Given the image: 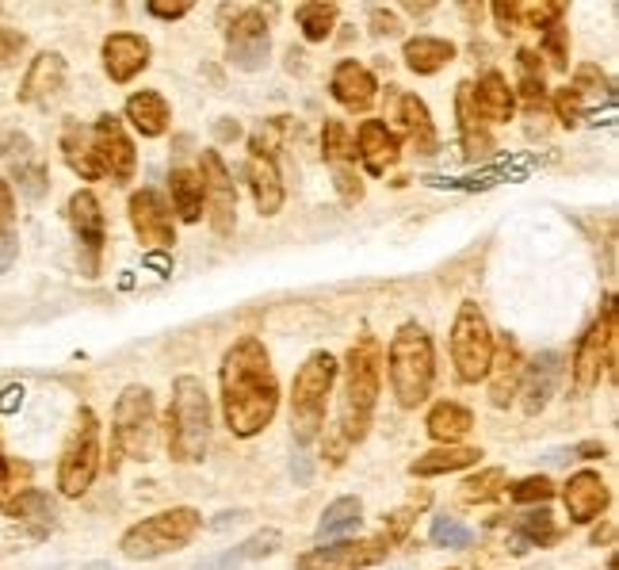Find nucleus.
I'll return each instance as SVG.
<instances>
[{
	"instance_id": "1",
	"label": "nucleus",
	"mask_w": 619,
	"mask_h": 570,
	"mask_svg": "<svg viewBox=\"0 0 619 570\" xmlns=\"http://www.w3.org/2000/svg\"><path fill=\"white\" fill-rule=\"evenodd\" d=\"M222 402H226V421L237 437H253L276 417V372H272L268 352L257 337H245L226 352V360H222Z\"/></svg>"
},
{
	"instance_id": "2",
	"label": "nucleus",
	"mask_w": 619,
	"mask_h": 570,
	"mask_svg": "<svg viewBox=\"0 0 619 570\" xmlns=\"http://www.w3.org/2000/svg\"><path fill=\"white\" fill-rule=\"evenodd\" d=\"M375 395H379V345L371 337H363L360 345L348 352V387H344L341 402V425H337L344 437V452H348V444L363 440L367 433Z\"/></svg>"
},
{
	"instance_id": "3",
	"label": "nucleus",
	"mask_w": 619,
	"mask_h": 570,
	"mask_svg": "<svg viewBox=\"0 0 619 570\" xmlns=\"http://www.w3.org/2000/svg\"><path fill=\"white\" fill-rule=\"evenodd\" d=\"M207 437H211V402L203 383L184 375L176 379V398L169 410V452L180 463L203 460L207 452Z\"/></svg>"
},
{
	"instance_id": "4",
	"label": "nucleus",
	"mask_w": 619,
	"mask_h": 570,
	"mask_svg": "<svg viewBox=\"0 0 619 570\" xmlns=\"http://www.w3.org/2000/svg\"><path fill=\"white\" fill-rule=\"evenodd\" d=\"M390 383L402 406L425 402L432 383V345L421 326H402L390 345Z\"/></svg>"
},
{
	"instance_id": "5",
	"label": "nucleus",
	"mask_w": 619,
	"mask_h": 570,
	"mask_svg": "<svg viewBox=\"0 0 619 570\" xmlns=\"http://www.w3.org/2000/svg\"><path fill=\"white\" fill-rule=\"evenodd\" d=\"M337 379V364L333 356H310L306 364L295 375V398H291V425H295V437L299 444H310L318 437L321 421H325V398H329V387Z\"/></svg>"
},
{
	"instance_id": "6",
	"label": "nucleus",
	"mask_w": 619,
	"mask_h": 570,
	"mask_svg": "<svg viewBox=\"0 0 619 570\" xmlns=\"http://www.w3.org/2000/svg\"><path fill=\"white\" fill-rule=\"evenodd\" d=\"M195 532H199V513L195 509H172V513H161V517H150V521L130 528L123 536V551L130 559H157V555L184 548Z\"/></svg>"
},
{
	"instance_id": "7",
	"label": "nucleus",
	"mask_w": 619,
	"mask_h": 570,
	"mask_svg": "<svg viewBox=\"0 0 619 570\" xmlns=\"http://www.w3.org/2000/svg\"><path fill=\"white\" fill-rule=\"evenodd\" d=\"M96 467H100V429H96V417L85 410L77 417V433L69 437V448L62 456L58 490L65 498H81L96 479Z\"/></svg>"
},
{
	"instance_id": "8",
	"label": "nucleus",
	"mask_w": 619,
	"mask_h": 570,
	"mask_svg": "<svg viewBox=\"0 0 619 570\" xmlns=\"http://www.w3.org/2000/svg\"><path fill=\"white\" fill-rule=\"evenodd\" d=\"M451 356H455V368L459 375L474 383L490 372L493 360V341H490V326L486 318L478 314L474 303H463L459 318H455V329H451Z\"/></svg>"
},
{
	"instance_id": "9",
	"label": "nucleus",
	"mask_w": 619,
	"mask_h": 570,
	"mask_svg": "<svg viewBox=\"0 0 619 570\" xmlns=\"http://www.w3.org/2000/svg\"><path fill=\"white\" fill-rule=\"evenodd\" d=\"M115 440L127 456H150L153 448V395L146 387H127L115 402Z\"/></svg>"
},
{
	"instance_id": "10",
	"label": "nucleus",
	"mask_w": 619,
	"mask_h": 570,
	"mask_svg": "<svg viewBox=\"0 0 619 570\" xmlns=\"http://www.w3.org/2000/svg\"><path fill=\"white\" fill-rule=\"evenodd\" d=\"M268 46H272V39H268V23H264V16L253 12V8L241 12L234 20V27H230V43H226V50H230V66L253 73V69H260L268 62Z\"/></svg>"
},
{
	"instance_id": "11",
	"label": "nucleus",
	"mask_w": 619,
	"mask_h": 570,
	"mask_svg": "<svg viewBox=\"0 0 619 570\" xmlns=\"http://www.w3.org/2000/svg\"><path fill=\"white\" fill-rule=\"evenodd\" d=\"M92 150H96V161H100V173H111L115 180H127L134 173V146L123 134L119 119L115 115H104L96 123V134H92Z\"/></svg>"
},
{
	"instance_id": "12",
	"label": "nucleus",
	"mask_w": 619,
	"mask_h": 570,
	"mask_svg": "<svg viewBox=\"0 0 619 570\" xmlns=\"http://www.w3.org/2000/svg\"><path fill=\"white\" fill-rule=\"evenodd\" d=\"M203 196L211 203V226L214 234H230L234 230V184H230V176H226V165H222V157L218 154H203Z\"/></svg>"
},
{
	"instance_id": "13",
	"label": "nucleus",
	"mask_w": 619,
	"mask_h": 570,
	"mask_svg": "<svg viewBox=\"0 0 619 570\" xmlns=\"http://www.w3.org/2000/svg\"><path fill=\"white\" fill-rule=\"evenodd\" d=\"M0 154L4 161L12 165V173L20 180L23 196L27 199H43L46 196V169L39 165V157H35V146H31V138L20 131L4 134V142H0Z\"/></svg>"
},
{
	"instance_id": "14",
	"label": "nucleus",
	"mask_w": 619,
	"mask_h": 570,
	"mask_svg": "<svg viewBox=\"0 0 619 570\" xmlns=\"http://www.w3.org/2000/svg\"><path fill=\"white\" fill-rule=\"evenodd\" d=\"M383 559V540H363V544H337V548L306 551L299 570H363Z\"/></svg>"
},
{
	"instance_id": "15",
	"label": "nucleus",
	"mask_w": 619,
	"mask_h": 570,
	"mask_svg": "<svg viewBox=\"0 0 619 570\" xmlns=\"http://www.w3.org/2000/svg\"><path fill=\"white\" fill-rule=\"evenodd\" d=\"M69 222H73V230H77V238L88 253L85 272H96V257H100V245H104V215H100V203L92 192H77L69 199Z\"/></svg>"
},
{
	"instance_id": "16",
	"label": "nucleus",
	"mask_w": 619,
	"mask_h": 570,
	"mask_svg": "<svg viewBox=\"0 0 619 570\" xmlns=\"http://www.w3.org/2000/svg\"><path fill=\"white\" fill-rule=\"evenodd\" d=\"M130 215H134V230L142 234V242L146 245H157V249L172 245L169 207L161 203L157 192H138V196L130 199Z\"/></svg>"
},
{
	"instance_id": "17",
	"label": "nucleus",
	"mask_w": 619,
	"mask_h": 570,
	"mask_svg": "<svg viewBox=\"0 0 619 570\" xmlns=\"http://www.w3.org/2000/svg\"><path fill=\"white\" fill-rule=\"evenodd\" d=\"M608 505V486L600 483L597 471H581L566 486V513L577 525H589L593 517H600V509Z\"/></svg>"
},
{
	"instance_id": "18",
	"label": "nucleus",
	"mask_w": 619,
	"mask_h": 570,
	"mask_svg": "<svg viewBox=\"0 0 619 570\" xmlns=\"http://www.w3.org/2000/svg\"><path fill=\"white\" fill-rule=\"evenodd\" d=\"M558 379H562V356L558 352H539L532 360V368H528V375H524V410L528 414L543 410L551 402Z\"/></svg>"
},
{
	"instance_id": "19",
	"label": "nucleus",
	"mask_w": 619,
	"mask_h": 570,
	"mask_svg": "<svg viewBox=\"0 0 619 570\" xmlns=\"http://www.w3.org/2000/svg\"><path fill=\"white\" fill-rule=\"evenodd\" d=\"M104 62L111 81H130L138 69H146L150 62V43L138 35H111L104 43Z\"/></svg>"
},
{
	"instance_id": "20",
	"label": "nucleus",
	"mask_w": 619,
	"mask_h": 570,
	"mask_svg": "<svg viewBox=\"0 0 619 570\" xmlns=\"http://www.w3.org/2000/svg\"><path fill=\"white\" fill-rule=\"evenodd\" d=\"M65 85V62L62 54H39L35 58V66L27 73V81H23V100L27 104H46L50 96H58Z\"/></svg>"
},
{
	"instance_id": "21",
	"label": "nucleus",
	"mask_w": 619,
	"mask_h": 570,
	"mask_svg": "<svg viewBox=\"0 0 619 570\" xmlns=\"http://www.w3.org/2000/svg\"><path fill=\"white\" fill-rule=\"evenodd\" d=\"M333 96L341 100L344 108H367L371 100H375V81H371V73L356 62H344L337 66L333 73Z\"/></svg>"
},
{
	"instance_id": "22",
	"label": "nucleus",
	"mask_w": 619,
	"mask_h": 570,
	"mask_svg": "<svg viewBox=\"0 0 619 570\" xmlns=\"http://www.w3.org/2000/svg\"><path fill=\"white\" fill-rule=\"evenodd\" d=\"M249 180H253V199H257L260 215H276L279 203H283V188H279V173L276 165L264 154L249 157Z\"/></svg>"
},
{
	"instance_id": "23",
	"label": "nucleus",
	"mask_w": 619,
	"mask_h": 570,
	"mask_svg": "<svg viewBox=\"0 0 619 570\" xmlns=\"http://www.w3.org/2000/svg\"><path fill=\"white\" fill-rule=\"evenodd\" d=\"M279 548V532L276 528H264L257 536H249L245 544H237L234 551H226V555H218V559H207V563H199V570H237L241 563H249V559H264V555H272Z\"/></svg>"
},
{
	"instance_id": "24",
	"label": "nucleus",
	"mask_w": 619,
	"mask_h": 570,
	"mask_svg": "<svg viewBox=\"0 0 619 570\" xmlns=\"http://www.w3.org/2000/svg\"><path fill=\"white\" fill-rule=\"evenodd\" d=\"M360 517H363L360 498H337V502L321 513L318 536L321 540H344V536H352L360 528Z\"/></svg>"
},
{
	"instance_id": "25",
	"label": "nucleus",
	"mask_w": 619,
	"mask_h": 570,
	"mask_svg": "<svg viewBox=\"0 0 619 570\" xmlns=\"http://www.w3.org/2000/svg\"><path fill=\"white\" fill-rule=\"evenodd\" d=\"M127 115L138 131L153 138V134L165 131V123H169V104H165L157 92H138V96H130Z\"/></svg>"
},
{
	"instance_id": "26",
	"label": "nucleus",
	"mask_w": 619,
	"mask_h": 570,
	"mask_svg": "<svg viewBox=\"0 0 619 570\" xmlns=\"http://www.w3.org/2000/svg\"><path fill=\"white\" fill-rule=\"evenodd\" d=\"M360 154L367 157V169H371V173H386V165L398 157V146H394V138L386 134L383 123H363Z\"/></svg>"
},
{
	"instance_id": "27",
	"label": "nucleus",
	"mask_w": 619,
	"mask_h": 570,
	"mask_svg": "<svg viewBox=\"0 0 619 570\" xmlns=\"http://www.w3.org/2000/svg\"><path fill=\"white\" fill-rule=\"evenodd\" d=\"M455 58V46L444 43V39H432V35H421V39H409L406 43V62L409 69L417 73H436V69Z\"/></svg>"
},
{
	"instance_id": "28",
	"label": "nucleus",
	"mask_w": 619,
	"mask_h": 570,
	"mask_svg": "<svg viewBox=\"0 0 619 570\" xmlns=\"http://www.w3.org/2000/svg\"><path fill=\"white\" fill-rule=\"evenodd\" d=\"M470 429H474V417H470V410H463V406H455V402H440L432 414H428V433L436 440H455L467 437Z\"/></svg>"
},
{
	"instance_id": "29",
	"label": "nucleus",
	"mask_w": 619,
	"mask_h": 570,
	"mask_svg": "<svg viewBox=\"0 0 619 570\" xmlns=\"http://www.w3.org/2000/svg\"><path fill=\"white\" fill-rule=\"evenodd\" d=\"M20 253V230H16V207H12V188L0 180V272H8Z\"/></svg>"
},
{
	"instance_id": "30",
	"label": "nucleus",
	"mask_w": 619,
	"mask_h": 570,
	"mask_svg": "<svg viewBox=\"0 0 619 570\" xmlns=\"http://www.w3.org/2000/svg\"><path fill=\"white\" fill-rule=\"evenodd\" d=\"M478 111L493 119V123H505L509 111H513V96H509V85L497 77V73H486V81L478 85Z\"/></svg>"
},
{
	"instance_id": "31",
	"label": "nucleus",
	"mask_w": 619,
	"mask_h": 570,
	"mask_svg": "<svg viewBox=\"0 0 619 570\" xmlns=\"http://www.w3.org/2000/svg\"><path fill=\"white\" fill-rule=\"evenodd\" d=\"M482 460L474 448H463V444H451L444 452H428L425 460L413 463V475H440V471H459V467H467V463Z\"/></svg>"
},
{
	"instance_id": "32",
	"label": "nucleus",
	"mask_w": 619,
	"mask_h": 570,
	"mask_svg": "<svg viewBox=\"0 0 619 570\" xmlns=\"http://www.w3.org/2000/svg\"><path fill=\"white\" fill-rule=\"evenodd\" d=\"M172 199H176L180 215L188 222H195L203 215V184H199L188 169H176V173H172Z\"/></svg>"
},
{
	"instance_id": "33",
	"label": "nucleus",
	"mask_w": 619,
	"mask_h": 570,
	"mask_svg": "<svg viewBox=\"0 0 619 570\" xmlns=\"http://www.w3.org/2000/svg\"><path fill=\"white\" fill-rule=\"evenodd\" d=\"M62 146H65V157H69V165H73L77 173L88 176V180H92V176H100V161L92 157L96 150H92V142H88V138H85L81 131H77V127H69V131H65Z\"/></svg>"
},
{
	"instance_id": "34",
	"label": "nucleus",
	"mask_w": 619,
	"mask_h": 570,
	"mask_svg": "<svg viewBox=\"0 0 619 570\" xmlns=\"http://www.w3.org/2000/svg\"><path fill=\"white\" fill-rule=\"evenodd\" d=\"M600 349H604V333L593 329L589 337H585V345L577 352V391H589L593 383H597L600 375Z\"/></svg>"
},
{
	"instance_id": "35",
	"label": "nucleus",
	"mask_w": 619,
	"mask_h": 570,
	"mask_svg": "<svg viewBox=\"0 0 619 570\" xmlns=\"http://www.w3.org/2000/svg\"><path fill=\"white\" fill-rule=\"evenodd\" d=\"M295 16H299L306 39H310V43H321V39L329 35L333 20H337V8H333V4H302Z\"/></svg>"
},
{
	"instance_id": "36",
	"label": "nucleus",
	"mask_w": 619,
	"mask_h": 570,
	"mask_svg": "<svg viewBox=\"0 0 619 570\" xmlns=\"http://www.w3.org/2000/svg\"><path fill=\"white\" fill-rule=\"evenodd\" d=\"M402 119H406V131L413 138H421V146L432 150V127H428V111L417 96H402Z\"/></svg>"
},
{
	"instance_id": "37",
	"label": "nucleus",
	"mask_w": 619,
	"mask_h": 570,
	"mask_svg": "<svg viewBox=\"0 0 619 570\" xmlns=\"http://www.w3.org/2000/svg\"><path fill=\"white\" fill-rule=\"evenodd\" d=\"M432 540L440 544V548H467L470 540V528L459 525V521H451V517H436L432 521Z\"/></svg>"
},
{
	"instance_id": "38",
	"label": "nucleus",
	"mask_w": 619,
	"mask_h": 570,
	"mask_svg": "<svg viewBox=\"0 0 619 570\" xmlns=\"http://www.w3.org/2000/svg\"><path fill=\"white\" fill-rule=\"evenodd\" d=\"M501 483H505V475H501V471L493 467V471H482L478 479H470V483L463 486V490H467V498H474V502H482V498H493V494H497L493 486H501Z\"/></svg>"
},
{
	"instance_id": "39",
	"label": "nucleus",
	"mask_w": 619,
	"mask_h": 570,
	"mask_svg": "<svg viewBox=\"0 0 619 570\" xmlns=\"http://www.w3.org/2000/svg\"><path fill=\"white\" fill-rule=\"evenodd\" d=\"M516 502H547L551 498V483L547 479H524V483L513 490Z\"/></svg>"
},
{
	"instance_id": "40",
	"label": "nucleus",
	"mask_w": 619,
	"mask_h": 570,
	"mask_svg": "<svg viewBox=\"0 0 619 570\" xmlns=\"http://www.w3.org/2000/svg\"><path fill=\"white\" fill-rule=\"evenodd\" d=\"M20 50H23V35H16V31H4V27H0V66H8Z\"/></svg>"
},
{
	"instance_id": "41",
	"label": "nucleus",
	"mask_w": 619,
	"mask_h": 570,
	"mask_svg": "<svg viewBox=\"0 0 619 570\" xmlns=\"http://www.w3.org/2000/svg\"><path fill=\"white\" fill-rule=\"evenodd\" d=\"M20 402H23L20 387H8V391L0 395V410H4V414H12V410H20Z\"/></svg>"
},
{
	"instance_id": "42",
	"label": "nucleus",
	"mask_w": 619,
	"mask_h": 570,
	"mask_svg": "<svg viewBox=\"0 0 619 570\" xmlns=\"http://www.w3.org/2000/svg\"><path fill=\"white\" fill-rule=\"evenodd\" d=\"M241 517H245V513H222V517L214 521V528L222 532V528H230V525H234V521H241Z\"/></svg>"
},
{
	"instance_id": "43",
	"label": "nucleus",
	"mask_w": 619,
	"mask_h": 570,
	"mask_svg": "<svg viewBox=\"0 0 619 570\" xmlns=\"http://www.w3.org/2000/svg\"><path fill=\"white\" fill-rule=\"evenodd\" d=\"M146 264H150V268H157V272H169V261H165L161 253H153V257H146Z\"/></svg>"
},
{
	"instance_id": "44",
	"label": "nucleus",
	"mask_w": 619,
	"mask_h": 570,
	"mask_svg": "<svg viewBox=\"0 0 619 570\" xmlns=\"http://www.w3.org/2000/svg\"><path fill=\"white\" fill-rule=\"evenodd\" d=\"M88 570H107V567H88Z\"/></svg>"
}]
</instances>
